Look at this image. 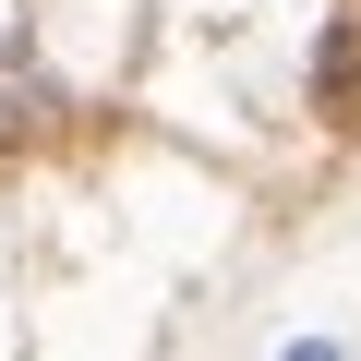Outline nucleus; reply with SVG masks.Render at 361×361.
<instances>
[{"instance_id": "obj_1", "label": "nucleus", "mask_w": 361, "mask_h": 361, "mask_svg": "<svg viewBox=\"0 0 361 361\" xmlns=\"http://www.w3.org/2000/svg\"><path fill=\"white\" fill-rule=\"evenodd\" d=\"M325 121H337V133L361 121V37H349V25L325 37Z\"/></svg>"}]
</instances>
